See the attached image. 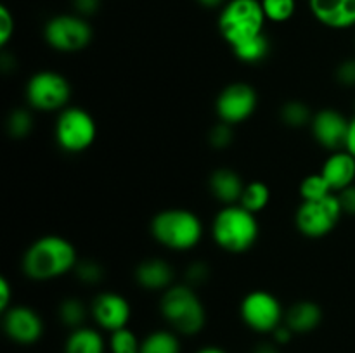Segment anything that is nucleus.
Here are the masks:
<instances>
[{
	"label": "nucleus",
	"mask_w": 355,
	"mask_h": 353,
	"mask_svg": "<svg viewBox=\"0 0 355 353\" xmlns=\"http://www.w3.org/2000/svg\"><path fill=\"white\" fill-rule=\"evenodd\" d=\"M78 255L71 241L49 234L31 242L21 260L23 273L31 280H52L75 270Z\"/></svg>",
	"instance_id": "obj_1"
},
{
	"label": "nucleus",
	"mask_w": 355,
	"mask_h": 353,
	"mask_svg": "<svg viewBox=\"0 0 355 353\" xmlns=\"http://www.w3.org/2000/svg\"><path fill=\"white\" fill-rule=\"evenodd\" d=\"M260 234L257 215L241 204H227L218 210L211 221L215 244L227 253H245L255 246Z\"/></svg>",
	"instance_id": "obj_2"
},
{
	"label": "nucleus",
	"mask_w": 355,
	"mask_h": 353,
	"mask_svg": "<svg viewBox=\"0 0 355 353\" xmlns=\"http://www.w3.org/2000/svg\"><path fill=\"white\" fill-rule=\"evenodd\" d=\"M151 235L156 242L172 251H189L203 237V221L194 211L168 208L151 220Z\"/></svg>",
	"instance_id": "obj_3"
},
{
	"label": "nucleus",
	"mask_w": 355,
	"mask_h": 353,
	"mask_svg": "<svg viewBox=\"0 0 355 353\" xmlns=\"http://www.w3.org/2000/svg\"><path fill=\"white\" fill-rule=\"evenodd\" d=\"M159 310L165 320L179 334H198L207 324V310L203 301L198 296L196 289L184 284H173L163 291Z\"/></svg>",
	"instance_id": "obj_4"
},
{
	"label": "nucleus",
	"mask_w": 355,
	"mask_h": 353,
	"mask_svg": "<svg viewBox=\"0 0 355 353\" xmlns=\"http://www.w3.org/2000/svg\"><path fill=\"white\" fill-rule=\"evenodd\" d=\"M266 23L260 0H229L218 14V31L231 48L266 33Z\"/></svg>",
	"instance_id": "obj_5"
},
{
	"label": "nucleus",
	"mask_w": 355,
	"mask_h": 353,
	"mask_svg": "<svg viewBox=\"0 0 355 353\" xmlns=\"http://www.w3.org/2000/svg\"><path fill=\"white\" fill-rule=\"evenodd\" d=\"M58 145L69 154L87 151L97 138V123L92 114L78 106H68L59 113L54 127Z\"/></svg>",
	"instance_id": "obj_6"
},
{
	"label": "nucleus",
	"mask_w": 355,
	"mask_h": 353,
	"mask_svg": "<svg viewBox=\"0 0 355 353\" xmlns=\"http://www.w3.org/2000/svg\"><path fill=\"white\" fill-rule=\"evenodd\" d=\"M26 99L33 109L42 113H61L71 99V83L61 73L44 69L28 80Z\"/></svg>",
	"instance_id": "obj_7"
},
{
	"label": "nucleus",
	"mask_w": 355,
	"mask_h": 353,
	"mask_svg": "<svg viewBox=\"0 0 355 353\" xmlns=\"http://www.w3.org/2000/svg\"><path fill=\"white\" fill-rule=\"evenodd\" d=\"M44 38L54 51L73 54L89 47L94 30L80 14H58L45 23Z\"/></svg>",
	"instance_id": "obj_8"
},
{
	"label": "nucleus",
	"mask_w": 355,
	"mask_h": 353,
	"mask_svg": "<svg viewBox=\"0 0 355 353\" xmlns=\"http://www.w3.org/2000/svg\"><path fill=\"white\" fill-rule=\"evenodd\" d=\"M342 217L343 210L338 196L331 194L324 199L302 201L295 213V225L305 237L319 239L335 230Z\"/></svg>",
	"instance_id": "obj_9"
},
{
	"label": "nucleus",
	"mask_w": 355,
	"mask_h": 353,
	"mask_svg": "<svg viewBox=\"0 0 355 353\" xmlns=\"http://www.w3.org/2000/svg\"><path fill=\"white\" fill-rule=\"evenodd\" d=\"M241 318L257 332H274L284 322L281 301L272 293L263 289L252 291L241 301Z\"/></svg>",
	"instance_id": "obj_10"
},
{
	"label": "nucleus",
	"mask_w": 355,
	"mask_h": 353,
	"mask_svg": "<svg viewBox=\"0 0 355 353\" xmlns=\"http://www.w3.org/2000/svg\"><path fill=\"white\" fill-rule=\"evenodd\" d=\"M259 106V93L250 83L234 82L220 90L215 100V113L218 120L239 125L253 116Z\"/></svg>",
	"instance_id": "obj_11"
},
{
	"label": "nucleus",
	"mask_w": 355,
	"mask_h": 353,
	"mask_svg": "<svg viewBox=\"0 0 355 353\" xmlns=\"http://www.w3.org/2000/svg\"><path fill=\"white\" fill-rule=\"evenodd\" d=\"M349 128L350 118L333 107H326V109L314 113V118L311 121V130L315 142L328 149L329 152L342 151L347 147Z\"/></svg>",
	"instance_id": "obj_12"
},
{
	"label": "nucleus",
	"mask_w": 355,
	"mask_h": 353,
	"mask_svg": "<svg viewBox=\"0 0 355 353\" xmlns=\"http://www.w3.org/2000/svg\"><path fill=\"white\" fill-rule=\"evenodd\" d=\"M3 331L19 345H31L44 334V320L33 308L12 305L3 311Z\"/></svg>",
	"instance_id": "obj_13"
},
{
	"label": "nucleus",
	"mask_w": 355,
	"mask_h": 353,
	"mask_svg": "<svg viewBox=\"0 0 355 353\" xmlns=\"http://www.w3.org/2000/svg\"><path fill=\"white\" fill-rule=\"evenodd\" d=\"M90 314H92L94 320L101 327L114 332L118 329L127 327L128 320H130L132 308L125 296L118 293H111V291H104V293H99L94 298Z\"/></svg>",
	"instance_id": "obj_14"
},
{
	"label": "nucleus",
	"mask_w": 355,
	"mask_h": 353,
	"mask_svg": "<svg viewBox=\"0 0 355 353\" xmlns=\"http://www.w3.org/2000/svg\"><path fill=\"white\" fill-rule=\"evenodd\" d=\"M315 19L333 30L355 28V0H309Z\"/></svg>",
	"instance_id": "obj_15"
},
{
	"label": "nucleus",
	"mask_w": 355,
	"mask_h": 353,
	"mask_svg": "<svg viewBox=\"0 0 355 353\" xmlns=\"http://www.w3.org/2000/svg\"><path fill=\"white\" fill-rule=\"evenodd\" d=\"M321 173L335 194L347 189L355 183V156L347 149L331 152L322 165Z\"/></svg>",
	"instance_id": "obj_16"
},
{
	"label": "nucleus",
	"mask_w": 355,
	"mask_h": 353,
	"mask_svg": "<svg viewBox=\"0 0 355 353\" xmlns=\"http://www.w3.org/2000/svg\"><path fill=\"white\" fill-rule=\"evenodd\" d=\"M173 266L163 258L142 260L135 269V280L146 291H166L173 286Z\"/></svg>",
	"instance_id": "obj_17"
},
{
	"label": "nucleus",
	"mask_w": 355,
	"mask_h": 353,
	"mask_svg": "<svg viewBox=\"0 0 355 353\" xmlns=\"http://www.w3.org/2000/svg\"><path fill=\"white\" fill-rule=\"evenodd\" d=\"M245 185L246 183L243 182L241 175L232 168H217L208 176V187H210L211 196L224 206L238 204Z\"/></svg>",
	"instance_id": "obj_18"
},
{
	"label": "nucleus",
	"mask_w": 355,
	"mask_h": 353,
	"mask_svg": "<svg viewBox=\"0 0 355 353\" xmlns=\"http://www.w3.org/2000/svg\"><path fill=\"white\" fill-rule=\"evenodd\" d=\"M322 310L315 301L300 300L291 305L288 310H284V324L295 332V334H304L311 332L321 324Z\"/></svg>",
	"instance_id": "obj_19"
},
{
	"label": "nucleus",
	"mask_w": 355,
	"mask_h": 353,
	"mask_svg": "<svg viewBox=\"0 0 355 353\" xmlns=\"http://www.w3.org/2000/svg\"><path fill=\"white\" fill-rule=\"evenodd\" d=\"M64 353H104V339L96 329H73L66 339Z\"/></svg>",
	"instance_id": "obj_20"
},
{
	"label": "nucleus",
	"mask_w": 355,
	"mask_h": 353,
	"mask_svg": "<svg viewBox=\"0 0 355 353\" xmlns=\"http://www.w3.org/2000/svg\"><path fill=\"white\" fill-rule=\"evenodd\" d=\"M270 201V189L262 180H252L245 185V190L241 194V199L238 204L246 208L252 213H260L267 208Z\"/></svg>",
	"instance_id": "obj_21"
},
{
	"label": "nucleus",
	"mask_w": 355,
	"mask_h": 353,
	"mask_svg": "<svg viewBox=\"0 0 355 353\" xmlns=\"http://www.w3.org/2000/svg\"><path fill=\"white\" fill-rule=\"evenodd\" d=\"M279 118L286 127L290 128H304L311 127V121L314 118V113L311 107L302 100H286L279 109Z\"/></svg>",
	"instance_id": "obj_22"
},
{
	"label": "nucleus",
	"mask_w": 355,
	"mask_h": 353,
	"mask_svg": "<svg viewBox=\"0 0 355 353\" xmlns=\"http://www.w3.org/2000/svg\"><path fill=\"white\" fill-rule=\"evenodd\" d=\"M232 52H234V55L239 59V61L248 62V64H257V62L263 61V59L269 55L270 52L269 37H267L266 33L259 35V37L252 38V40L234 47L232 48Z\"/></svg>",
	"instance_id": "obj_23"
},
{
	"label": "nucleus",
	"mask_w": 355,
	"mask_h": 353,
	"mask_svg": "<svg viewBox=\"0 0 355 353\" xmlns=\"http://www.w3.org/2000/svg\"><path fill=\"white\" fill-rule=\"evenodd\" d=\"M141 353H180L179 338L170 331H155L142 339Z\"/></svg>",
	"instance_id": "obj_24"
},
{
	"label": "nucleus",
	"mask_w": 355,
	"mask_h": 353,
	"mask_svg": "<svg viewBox=\"0 0 355 353\" xmlns=\"http://www.w3.org/2000/svg\"><path fill=\"white\" fill-rule=\"evenodd\" d=\"M59 318L66 327H83V322L87 318V307L80 298H66L59 305Z\"/></svg>",
	"instance_id": "obj_25"
},
{
	"label": "nucleus",
	"mask_w": 355,
	"mask_h": 353,
	"mask_svg": "<svg viewBox=\"0 0 355 353\" xmlns=\"http://www.w3.org/2000/svg\"><path fill=\"white\" fill-rule=\"evenodd\" d=\"M333 189L329 187V183L326 182V179L322 176V173H311V175L305 176L300 182V197L302 201H318L324 199V197L331 196Z\"/></svg>",
	"instance_id": "obj_26"
},
{
	"label": "nucleus",
	"mask_w": 355,
	"mask_h": 353,
	"mask_svg": "<svg viewBox=\"0 0 355 353\" xmlns=\"http://www.w3.org/2000/svg\"><path fill=\"white\" fill-rule=\"evenodd\" d=\"M6 130L12 138H24L33 130V118L24 107H16L9 113L6 120Z\"/></svg>",
	"instance_id": "obj_27"
},
{
	"label": "nucleus",
	"mask_w": 355,
	"mask_h": 353,
	"mask_svg": "<svg viewBox=\"0 0 355 353\" xmlns=\"http://www.w3.org/2000/svg\"><path fill=\"white\" fill-rule=\"evenodd\" d=\"M266 12L267 21L272 23H286L295 16L297 0H260Z\"/></svg>",
	"instance_id": "obj_28"
},
{
	"label": "nucleus",
	"mask_w": 355,
	"mask_h": 353,
	"mask_svg": "<svg viewBox=\"0 0 355 353\" xmlns=\"http://www.w3.org/2000/svg\"><path fill=\"white\" fill-rule=\"evenodd\" d=\"M141 343L135 332L128 327L111 332L110 346L113 353H141Z\"/></svg>",
	"instance_id": "obj_29"
},
{
	"label": "nucleus",
	"mask_w": 355,
	"mask_h": 353,
	"mask_svg": "<svg viewBox=\"0 0 355 353\" xmlns=\"http://www.w3.org/2000/svg\"><path fill=\"white\" fill-rule=\"evenodd\" d=\"M208 142L214 149H227L234 142V125L218 120L208 132Z\"/></svg>",
	"instance_id": "obj_30"
},
{
	"label": "nucleus",
	"mask_w": 355,
	"mask_h": 353,
	"mask_svg": "<svg viewBox=\"0 0 355 353\" xmlns=\"http://www.w3.org/2000/svg\"><path fill=\"white\" fill-rule=\"evenodd\" d=\"M73 272L85 284H99L104 279V269L97 260H78Z\"/></svg>",
	"instance_id": "obj_31"
},
{
	"label": "nucleus",
	"mask_w": 355,
	"mask_h": 353,
	"mask_svg": "<svg viewBox=\"0 0 355 353\" xmlns=\"http://www.w3.org/2000/svg\"><path fill=\"white\" fill-rule=\"evenodd\" d=\"M208 277H210V266L205 262H194L186 269V284L194 289L207 282Z\"/></svg>",
	"instance_id": "obj_32"
},
{
	"label": "nucleus",
	"mask_w": 355,
	"mask_h": 353,
	"mask_svg": "<svg viewBox=\"0 0 355 353\" xmlns=\"http://www.w3.org/2000/svg\"><path fill=\"white\" fill-rule=\"evenodd\" d=\"M336 82L343 87H349V89H354L355 87V57L345 59V61L340 62L336 66Z\"/></svg>",
	"instance_id": "obj_33"
},
{
	"label": "nucleus",
	"mask_w": 355,
	"mask_h": 353,
	"mask_svg": "<svg viewBox=\"0 0 355 353\" xmlns=\"http://www.w3.org/2000/svg\"><path fill=\"white\" fill-rule=\"evenodd\" d=\"M14 33V17L6 6L0 7V45L6 47Z\"/></svg>",
	"instance_id": "obj_34"
},
{
	"label": "nucleus",
	"mask_w": 355,
	"mask_h": 353,
	"mask_svg": "<svg viewBox=\"0 0 355 353\" xmlns=\"http://www.w3.org/2000/svg\"><path fill=\"white\" fill-rule=\"evenodd\" d=\"M336 196H338L340 204H342L343 215H352V217H355V183L336 192Z\"/></svg>",
	"instance_id": "obj_35"
},
{
	"label": "nucleus",
	"mask_w": 355,
	"mask_h": 353,
	"mask_svg": "<svg viewBox=\"0 0 355 353\" xmlns=\"http://www.w3.org/2000/svg\"><path fill=\"white\" fill-rule=\"evenodd\" d=\"M101 0H73V7H75L76 14L83 17L92 16L94 12L99 10Z\"/></svg>",
	"instance_id": "obj_36"
},
{
	"label": "nucleus",
	"mask_w": 355,
	"mask_h": 353,
	"mask_svg": "<svg viewBox=\"0 0 355 353\" xmlns=\"http://www.w3.org/2000/svg\"><path fill=\"white\" fill-rule=\"evenodd\" d=\"M10 300H12V287H10V282L7 280V277H0V310H9L12 307Z\"/></svg>",
	"instance_id": "obj_37"
},
{
	"label": "nucleus",
	"mask_w": 355,
	"mask_h": 353,
	"mask_svg": "<svg viewBox=\"0 0 355 353\" xmlns=\"http://www.w3.org/2000/svg\"><path fill=\"white\" fill-rule=\"evenodd\" d=\"M347 151L355 156V114L350 118V128H349V138H347Z\"/></svg>",
	"instance_id": "obj_38"
},
{
	"label": "nucleus",
	"mask_w": 355,
	"mask_h": 353,
	"mask_svg": "<svg viewBox=\"0 0 355 353\" xmlns=\"http://www.w3.org/2000/svg\"><path fill=\"white\" fill-rule=\"evenodd\" d=\"M253 353H279V350L272 343H260V345L255 346Z\"/></svg>",
	"instance_id": "obj_39"
},
{
	"label": "nucleus",
	"mask_w": 355,
	"mask_h": 353,
	"mask_svg": "<svg viewBox=\"0 0 355 353\" xmlns=\"http://www.w3.org/2000/svg\"><path fill=\"white\" fill-rule=\"evenodd\" d=\"M203 7H208V9H215V7L224 6L225 0H198Z\"/></svg>",
	"instance_id": "obj_40"
},
{
	"label": "nucleus",
	"mask_w": 355,
	"mask_h": 353,
	"mask_svg": "<svg viewBox=\"0 0 355 353\" xmlns=\"http://www.w3.org/2000/svg\"><path fill=\"white\" fill-rule=\"evenodd\" d=\"M198 353H225L222 348H217V346H207V348L200 350Z\"/></svg>",
	"instance_id": "obj_41"
}]
</instances>
